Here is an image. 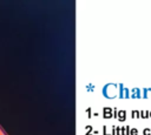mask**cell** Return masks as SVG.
<instances>
[{
	"label": "cell",
	"mask_w": 151,
	"mask_h": 135,
	"mask_svg": "<svg viewBox=\"0 0 151 135\" xmlns=\"http://www.w3.org/2000/svg\"><path fill=\"white\" fill-rule=\"evenodd\" d=\"M132 96H133V97H140V96H142L140 90H139V89H133V90H132Z\"/></svg>",
	"instance_id": "1"
},
{
	"label": "cell",
	"mask_w": 151,
	"mask_h": 135,
	"mask_svg": "<svg viewBox=\"0 0 151 135\" xmlns=\"http://www.w3.org/2000/svg\"><path fill=\"white\" fill-rule=\"evenodd\" d=\"M150 93H151V88H145V89H143V96L144 97H149V95H150Z\"/></svg>",
	"instance_id": "2"
},
{
	"label": "cell",
	"mask_w": 151,
	"mask_h": 135,
	"mask_svg": "<svg viewBox=\"0 0 151 135\" xmlns=\"http://www.w3.org/2000/svg\"><path fill=\"white\" fill-rule=\"evenodd\" d=\"M150 134H151V129L145 128V129H144V135H150Z\"/></svg>",
	"instance_id": "3"
},
{
	"label": "cell",
	"mask_w": 151,
	"mask_h": 135,
	"mask_svg": "<svg viewBox=\"0 0 151 135\" xmlns=\"http://www.w3.org/2000/svg\"><path fill=\"white\" fill-rule=\"evenodd\" d=\"M132 113H133V117H136V116H137V117H139V116H140L139 112H137V110H133Z\"/></svg>",
	"instance_id": "4"
},
{
	"label": "cell",
	"mask_w": 151,
	"mask_h": 135,
	"mask_svg": "<svg viewBox=\"0 0 151 135\" xmlns=\"http://www.w3.org/2000/svg\"><path fill=\"white\" fill-rule=\"evenodd\" d=\"M131 131H132V135H137V133H138V130H137V129H132Z\"/></svg>",
	"instance_id": "5"
},
{
	"label": "cell",
	"mask_w": 151,
	"mask_h": 135,
	"mask_svg": "<svg viewBox=\"0 0 151 135\" xmlns=\"http://www.w3.org/2000/svg\"><path fill=\"white\" fill-rule=\"evenodd\" d=\"M0 135H5V134H4V131H2L1 129H0Z\"/></svg>",
	"instance_id": "6"
},
{
	"label": "cell",
	"mask_w": 151,
	"mask_h": 135,
	"mask_svg": "<svg viewBox=\"0 0 151 135\" xmlns=\"http://www.w3.org/2000/svg\"><path fill=\"white\" fill-rule=\"evenodd\" d=\"M150 117H151V112H150Z\"/></svg>",
	"instance_id": "7"
}]
</instances>
